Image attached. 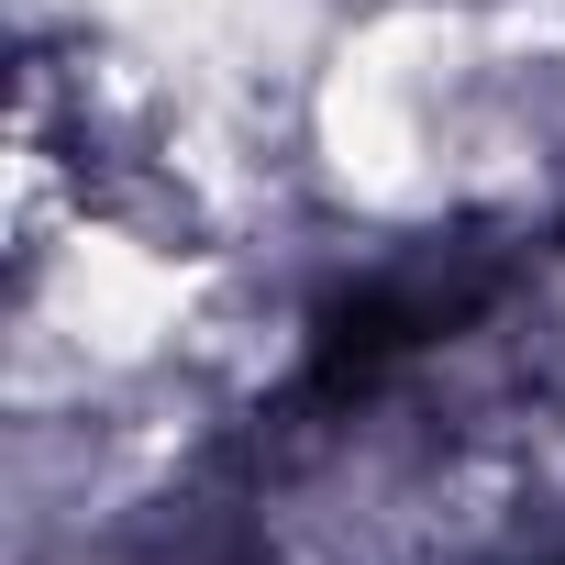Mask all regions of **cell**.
Here are the masks:
<instances>
[{
  "mask_svg": "<svg viewBox=\"0 0 565 565\" xmlns=\"http://www.w3.org/2000/svg\"><path fill=\"white\" fill-rule=\"evenodd\" d=\"M554 565H565V554H554Z\"/></svg>",
  "mask_w": 565,
  "mask_h": 565,
  "instance_id": "7a4b0ae2",
  "label": "cell"
},
{
  "mask_svg": "<svg viewBox=\"0 0 565 565\" xmlns=\"http://www.w3.org/2000/svg\"><path fill=\"white\" fill-rule=\"evenodd\" d=\"M488 289H499V266H455V255H422V266L366 277V289H344V300L311 322L300 388H311V399H366V388H388V377H399L411 355H433L466 311H488Z\"/></svg>",
  "mask_w": 565,
  "mask_h": 565,
  "instance_id": "6da1fadb",
  "label": "cell"
}]
</instances>
